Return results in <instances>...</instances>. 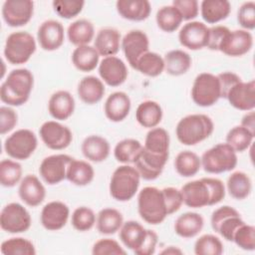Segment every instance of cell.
Listing matches in <instances>:
<instances>
[{
    "instance_id": "obj_1",
    "label": "cell",
    "mask_w": 255,
    "mask_h": 255,
    "mask_svg": "<svg viewBox=\"0 0 255 255\" xmlns=\"http://www.w3.org/2000/svg\"><path fill=\"white\" fill-rule=\"evenodd\" d=\"M34 76L28 69L11 71L0 87V100L11 107H20L30 98Z\"/></svg>"
},
{
    "instance_id": "obj_2",
    "label": "cell",
    "mask_w": 255,
    "mask_h": 255,
    "mask_svg": "<svg viewBox=\"0 0 255 255\" xmlns=\"http://www.w3.org/2000/svg\"><path fill=\"white\" fill-rule=\"evenodd\" d=\"M120 239L123 244L136 255H151L157 244V234L145 229L139 222L128 220L120 229Z\"/></svg>"
},
{
    "instance_id": "obj_3",
    "label": "cell",
    "mask_w": 255,
    "mask_h": 255,
    "mask_svg": "<svg viewBox=\"0 0 255 255\" xmlns=\"http://www.w3.org/2000/svg\"><path fill=\"white\" fill-rule=\"evenodd\" d=\"M213 130L214 124L207 115L192 114L177 123L175 133L180 143L195 145L208 138Z\"/></svg>"
},
{
    "instance_id": "obj_4",
    "label": "cell",
    "mask_w": 255,
    "mask_h": 255,
    "mask_svg": "<svg viewBox=\"0 0 255 255\" xmlns=\"http://www.w3.org/2000/svg\"><path fill=\"white\" fill-rule=\"evenodd\" d=\"M137 211L146 223L160 224L168 216L162 190L154 186L143 187L137 195Z\"/></svg>"
},
{
    "instance_id": "obj_5",
    "label": "cell",
    "mask_w": 255,
    "mask_h": 255,
    "mask_svg": "<svg viewBox=\"0 0 255 255\" xmlns=\"http://www.w3.org/2000/svg\"><path fill=\"white\" fill-rule=\"evenodd\" d=\"M140 175L135 167L124 164L115 169L110 181V194L118 201L130 200L138 190Z\"/></svg>"
},
{
    "instance_id": "obj_6",
    "label": "cell",
    "mask_w": 255,
    "mask_h": 255,
    "mask_svg": "<svg viewBox=\"0 0 255 255\" xmlns=\"http://www.w3.org/2000/svg\"><path fill=\"white\" fill-rule=\"evenodd\" d=\"M200 160L204 171L218 174L230 171L236 167L237 154L229 144L221 142L205 150Z\"/></svg>"
},
{
    "instance_id": "obj_7",
    "label": "cell",
    "mask_w": 255,
    "mask_h": 255,
    "mask_svg": "<svg viewBox=\"0 0 255 255\" xmlns=\"http://www.w3.org/2000/svg\"><path fill=\"white\" fill-rule=\"evenodd\" d=\"M36 51V41L34 37L26 31L11 33L5 42L4 56L12 65H22L27 63Z\"/></svg>"
},
{
    "instance_id": "obj_8",
    "label": "cell",
    "mask_w": 255,
    "mask_h": 255,
    "mask_svg": "<svg viewBox=\"0 0 255 255\" xmlns=\"http://www.w3.org/2000/svg\"><path fill=\"white\" fill-rule=\"evenodd\" d=\"M192 101L199 107L213 106L221 98L220 83L217 75L201 73L194 79L191 88Z\"/></svg>"
},
{
    "instance_id": "obj_9",
    "label": "cell",
    "mask_w": 255,
    "mask_h": 255,
    "mask_svg": "<svg viewBox=\"0 0 255 255\" xmlns=\"http://www.w3.org/2000/svg\"><path fill=\"white\" fill-rule=\"evenodd\" d=\"M37 145L36 134L31 129L20 128L5 139L4 150L11 158L25 160L34 153Z\"/></svg>"
},
{
    "instance_id": "obj_10",
    "label": "cell",
    "mask_w": 255,
    "mask_h": 255,
    "mask_svg": "<svg viewBox=\"0 0 255 255\" xmlns=\"http://www.w3.org/2000/svg\"><path fill=\"white\" fill-rule=\"evenodd\" d=\"M32 219L29 211L18 202L5 205L0 213L1 229L12 234L26 232L31 227Z\"/></svg>"
},
{
    "instance_id": "obj_11",
    "label": "cell",
    "mask_w": 255,
    "mask_h": 255,
    "mask_svg": "<svg viewBox=\"0 0 255 255\" xmlns=\"http://www.w3.org/2000/svg\"><path fill=\"white\" fill-rule=\"evenodd\" d=\"M210 223L215 232L227 241H232L235 231L244 221L236 209L229 205H223L212 212Z\"/></svg>"
},
{
    "instance_id": "obj_12",
    "label": "cell",
    "mask_w": 255,
    "mask_h": 255,
    "mask_svg": "<svg viewBox=\"0 0 255 255\" xmlns=\"http://www.w3.org/2000/svg\"><path fill=\"white\" fill-rule=\"evenodd\" d=\"M183 203L191 208L214 205L213 195L206 177L185 183L180 189Z\"/></svg>"
},
{
    "instance_id": "obj_13",
    "label": "cell",
    "mask_w": 255,
    "mask_h": 255,
    "mask_svg": "<svg viewBox=\"0 0 255 255\" xmlns=\"http://www.w3.org/2000/svg\"><path fill=\"white\" fill-rule=\"evenodd\" d=\"M39 134L45 145L53 150L65 149L73 140L71 129L56 121L45 122L39 129Z\"/></svg>"
},
{
    "instance_id": "obj_14",
    "label": "cell",
    "mask_w": 255,
    "mask_h": 255,
    "mask_svg": "<svg viewBox=\"0 0 255 255\" xmlns=\"http://www.w3.org/2000/svg\"><path fill=\"white\" fill-rule=\"evenodd\" d=\"M73 159L68 154L59 153L45 157L39 166L42 179L49 185L58 184L67 178V169Z\"/></svg>"
},
{
    "instance_id": "obj_15",
    "label": "cell",
    "mask_w": 255,
    "mask_h": 255,
    "mask_svg": "<svg viewBox=\"0 0 255 255\" xmlns=\"http://www.w3.org/2000/svg\"><path fill=\"white\" fill-rule=\"evenodd\" d=\"M34 13L31 0H7L2 6V17L10 27H21L29 23Z\"/></svg>"
},
{
    "instance_id": "obj_16",
    "label": "cell",
    "mask_w": 255,
    "mask_h": 255,
    "mask_svg": "<svg viewBox=\"0 0 255 255\" xmlns=\"http://www.w3.org/2000/svg\"><path fill=\"white\" fill-rule=\"evenodd\" d=\"M121 47L131 68H135L138 59L148 52L149 40L141 30H130L122 39Z\"/></svg>"
},
{
    "instance_id": "obj_17",
    "label": "cell",
    "mask_w": 255,
    "mask_h": 255,
    "mask_svg": "<svg viewBox=\"0 0 255 255\" xmlns=\"http://www.w3.org/2000/svg\"><path fill=\"white\" fill-rule=\"evenodd\" d=\"M209 28L202 22L191 21L183 25L178 33L179 43L189 50H200L208 43Z\"/></svg>"
},
{
    "instance_id": "obj_18",
    "label": "cell",
    "mask_w": 255,
    "mask_h": 255,
    "mask_svg": "<svg viewBox=\"0 0 255 255\" xmlns=\"http://www.w3.org/2000/svg\"><path fill=\"white\" fill-rule=\"evenodd\" d=\"M253 46V37L249 31L240 29L229 31L222 40L219 51L229 57H241Z\"/></svg>"
},
{
    "instance_id": "obj_19",
    "label": "cell",
    "mask_w": 255,
    "mask_h": 255,
    "mask_svg": "<svg viewBox=\"0 0 255 255\" xmlns=\"http://www.w3.org/2000/svg\"><path fill=\"white\" fill-rule=\"evenodd\" d=\"M226 100L229 104L239 110L250 112L255 108V82H239L235 84L227 93Z\"/></svg>"
},
{
    "instance_id": "obj_20",
    "label": "cell",
    "mask_w": 255,
    "mask_h": 255,
    "mask_svg": "<svg viewBox=\"0 0 255 255\" xmlns=\"http://www.w3.org/2000/svg\"><path fill=\"white\" fill-rule=\"evenodd\" d=\"M70 215V209L67 204L62 201H51L44 205L41 211L40 220L43 227L50 231L62 229Z\"/></svg>"
},
{
    "instance_id": "obj_21",
    "label": "cell",
    "mask_w": 255,
    "mask_h": 255,
    "mask_svg": "<svg viewBox=\"0 0 255 255\" xmlns=\"http://www.w3.org/2000/svg\"><path fill=\"white\" fill-rule=\"evenodd\" d=\"M99 74L102 80L111 87H119L128 78V72L124 61L116 56L105 57L99 64Z\"/></svg>"
},
{
    "instance_id": "obj_22",
    "label": "cell",
    "mask_w": 255,
    "mask_h": 255,
    "mask_svg": "<svg viewBox=\"0 0 255 255\" xmlns=\"http://www.w3.org/2000/svg\"><path fill=\"white\" fill-rule=\"evenodd\" d=\"M64 26L57 20H46L38 28L37 39L40 47L45 51L59 49L65 39Z\"/></svg>"
},
{
    "instance_id": "obj_23",
    "label": "cell",
    "mask_w": 255,
    "mask_h": 255,
    "mask_svg": "<svg viewBox=\"0 0 255 255\" xmlns=\"http://www.w3.org/2000/svg\"><path fill=\"white\" fill-rule=\"evenodd\" d=\"M20 199L31 207L40 205L46 196V189L40 179L34 174H27L24 176L18 188Z\"/></svg>"
},
{
    "instance_id": "obj_24",
    "label": "cell",
    "mask_w": 255,
    "mask_h": 255,
    "mask_svg": "<svg viewBox=\"0 0 255 255\" xmlns=\"http://www.w3.org/2000/svg\"><path fill=\"white\" fill-rule=\"evenodd\" d=\"M130 107L131 103L128 94L125 92H115L107 98L104 112L111 122L120 123L128 116Z\"/></svg>"
},
{
    "instance_id": "obj_25",
    "label": "cell",
    "mask_w": 255,
    "mask_h": 255,
    "mask_svg": "<svg viewBox=\"0 0 255 255\" xmlns=\"http://www.w3.org/2000/svg\"><path fill=\"white\" fill-rule=\"evenodd\" d=\"M48 111L55 120H68L75 111V99L68 91H57L49 99Z\"/></svg>"
},
{
    "instance_id": "obj_26",
    "label": "cell",
    "mask_w": 255,
    "mask_h": 255,
    "mask_svg": "<svg viewBox=\"0 0 255 255\" xmlns=\"http://www.w3.org/2000/svg\"><path fill=\"white\" fill-rule=\"evenodd\" d=\"M169 141V134L164 128H153L146 133L142 147L144 151L151 155L168 159Z\"/></svg>"
},
{
    "instance_id": "obj_27",
    "label": "cell",
    "mask_w": 255,
    "mask_h": 255,
    "mask_svg": "<svg viewBox=\"0 0 255 255\" xmlns=\"http://www.w3.org/2000/svg\"><path fill=\"white\" fill-rule=\"evenodd\" d=\"M120 16L129 21H143L148 18L151 6L147 0H119L116 3Z\"/></svg>"
},
{
    "instance_id": "obj_28",
    "label": "cell",
    "mask_w": 255,
    "mask_h": 255,
    "mask_svg": "<svg viewBox=\"0 0 255 255\" xmlns=\"http://www.w3.org/2000/svg\"><path fill=\"white\" fill-rule=\"evenodd\" d=\"M121 33L115 28L101 29L95 38L94 47L100 56L111 57L115 56L121 48Z\"/></svg>"
},
{
    "instance_id": "obj_29",
    "label": "cell",
    "mask_w": 255,
    "mask_h": 255,
    "mask_svg": "<svg viewBox=\"0 0 255 255\" xmlns=\"http://www.w3.org/2000/svg\"><path fill=\"white\" fill-rule=\"evenodd\" d=\"M166 162V158L151 155L144 151L142 147L138 158L134 162V167L141 178L145 180H154L161 174Z\"/></svg>"
},
{
    "instance_id": "obj_30",
    "label": "cell",
    "mask_w": 255,
    "mask_h": 255,
    "mask_svg": "<svg viewBox=\"0 0 255 255\" xmlns=\"http://www.w3.org/2000/svg\"><path fill=\"white\" fill-rule=\"evenodd\" d=\"M106 89L102 80L95 76L84 77L78 85L77 93L81 101L87 105H95L99 103L104 95Z\"/></svg>"
},
{
    "instance_id": "obj_31",
    "label": "cell",
    "mask_w": 255,
    "mask_h": 255,
    "mask_svg": "<svg viewBox=\"0 0 255 255\" xmlns=\"http://www.w3.org/2000/svg\"><path fill=\"white\" fill-rule=\"evenodd\" d=\"M81 149L87 159L93 162H102L110 155L111 146L105 137L92 134L83 140Z\"/></svg>"
},
{
    "instance_id": "obj_32",
    "label": "cell",
    "mask_w": 255,
    "mask_h": 255,
    "mask_svg": "<svg viewBox=\"0 0 255 255\" xmlns=\"http://www.w3.org/2000/svg\"><path fill=\"white\" fill-rule=\"evenodd\" d=\"M204 219L196 212H185L177 217L174 223L175 233L182 238H192L203 228Z\"/></svg>"
},
{
    "instance_id": "obj_33",
    "label": "cell",
    "mask_w": 255,
    "mask_h": 255,
    "mask_svg": "<svg viewBox=\"0 0 255 255\" xmlns=\"http://www.w3.org/2000/svg\"><path fill=\"white\" fill-rule=\"evenodd\" d=\"M231 11V4L227 0H203L200 4L202 19L208 24H216L226 19Z\"/></svg>"
},
{
    "instance_id": "obj_34",
    "label": "cell",
    "mask_w": 255,
    "mask_h": 255,
    "mask_svg": "<svg viewBox=\"0 0 255 255\" xmlns=\"http://www.w3.org/2000/svg\"><path fill=\"white\" fill-rule=\"evenodd\" d=\"M162 119V109L154 101H144L138 105L135 111V120L143 128H156Z\"/></svg>"
},
{
    "instance_id": "obj_35",
    "label": "cell",
    "mask_w": 255,
    "mask_h": 255,
    "mask_svg": "<svg viewBox=\"0 0 255 255\" xmlns=\"http://www.w3.org/2000/svg\"><path fill=\"white\" fill-rule=\"evenodd\" d=\"M164 71L171 76H181L188 72L191 67V57L183 50L175 49L168 51L164 57Z\"/></svg>"
},
{
    "instance_id": "obj_36",
    "label": "cell",
    "mask_w": 255,
    "mask_h": 255,
    "mask_svg": "<svg viewBox=\"0 0 255 255\" xmlns=\"http://www.w3.org/2000/svg\"><path fill=\"white\" fill-rule=\"evenodd\" d=\"M95 177V170L93 166L85 160L73 158L67 169V178L71 183L78 186H85L90 184Z\"/></svg>"
},
{
    "instance_id": "obj_37",
    "label": "cell",
    "mask_w": 255,
    "mask_h": 255,
    "mask_svg": "<svg viewBox=\"0 0 255 255\" xmlns=\"http://www.w3.org/2000/svg\"><path fill=\"white\" fill-rule=\"evenodd\" d=\"M67 36L70 43L77 47L88 45L95 36L94 25L87 19L76 20L69 25Z\"/></svg>"
},
{
    "instance_id": "obj_38",
    "label": "cell",
    "mask_w": 255,
    "mask_h": 255,
    "mask_svg": "<svg viewBox=\"0 0 255 255\" xmlns=\"http://www.w3.org/2000/svg\"><path fill=\"white\" fill-rule=\"evenodd\" d=\"M100 55L95 47L85 45L77 47L72 54V62L81 72H92L99 65Z\"/></svg>"
},
{
    "instance_id": "obj_39",
    "label": "cell",
    "mask_w": 255,
    "mask_h": 255,
    "mask_svg": "<svg viewBox=\"0 0 255 255\" xmlns=\"http://www.w3.org/2000/svg\"><path fill=\"white\" fill-rule=\"evenodd\" d=\"M97 229L101 234L111 235L119 231L124 223L122 213L115 208H104L97 216Z\"/></svg>"
},
{
    "instance_id": "obj_40",
    "label": "cell",
    "mask_w": 255,
    "mask_h": 255,
    "mask_svg": "<svg viewBox=\"0 0 255 255\" xmlns=\"http://www.w3.org/2000/svg\"><path fill=\"white\" fill-rule=\"evenodd\" d=\"M226 187L231 197L237 200H242L247 198L251 193L252 182L245 172L235 171L229 175Z\"/></svg>"
},
{
    "instance_id": "obj_41",
    "label": "cell",
    "mask_w": 255,
    "mask_h": 255,
    "mask_svg": "<svg viewBox=\"0 0 255 255\" xmlns=\"http://www.w3.org/2000/svg\"><path fill=\"white\" fill-rule=\"evenodd\" d=\"M142 150L140 141L134 138H125L119 141L114 148V155L119 162L134 163Z\"/></svg>"
},
{
    "instance_id": "obj_42",
    "label": "cell",
    "mask_w": 255,
    "mask_h": 255,
    "mask_svg": "<svg viewBox=\"0 0 255 255\" xmlns=\"http://www.w3.org/2000/svg\"><path fill=\"white\" fill-rule=\"evenodd\" d=\"M176 172L183 177L194 176L201 168L200 157L191 150L180 151L174 159Z\"/></svg>"
},
{
    "instance_id": "obj_43",
    "label": "cell",
    "mask_w": 255,
    "mask_h": 255,
    "mask_svg": "<svg viewBox=\"0 0 255 255\" xmlns=\"http://www.w3.org/2000/svg\"><path fill=\"white\" fill-rule=\"evenodd\" d=\"M155 20L159 29L167 33L177 30L183 21L179 11L172 5L159 8L156 12Z\"/></svg>"
},
{
    "instance_id": "obj_44",
    "label": "cell",
    "mask_w": 255,
    "mask_h": 255,
    "mask_svg": "<svg viewBox=\"0 0 255 255\" xmlns=\"http://www.w3.org/2000/svg\"><path fill=\"white\" fill-rule=\"evenodd\" d=\"M136 71L147 77H157L164 71L163 58L154 52H146L137 61Z\"/></svg>"
},
{
    "instance_id": "obj_45",
    "label": "cell",
    "mask_w": 255,
    "mask_h": 255,
    "mask_svg": "<svg viewBox=\"0 0 255 255\" xmlns=\"http://www.w3.org/2000/svg\"><path fill=\"white\" fill-rule=\"evenodd\" d=\"M254 133L242 126L232 128L226 135V143L229 144L236 152L246 150L252 143Z\"/></svg>"
},
{
    "instance_id": "obj_46",
    "label": "cell",
    "mask_w": 255,
    "mask_h": 255,
    "mask_svg": "<svg viewBox=\"0 0 255 255\" xmlns=\"http://www.w3.org/2000/svg\"><path fill=\"white\" fill-rule=\"evenodd\" d=\"M22 179V166L12 159L0 162V183L4 187H13Z\"/></svg>"
},
{
    "instance_id": "obj_47",
    "label": "cell",
    "mask_w": 255,
    "mask_h": 255,
    "mask_svg": "<svg viewBox=\"0 0 255 255\" xmlns=\"http://www.w3.org/2000/svg\"><path fill=\"white\" fill-rule=\"evenodd\" d=\"M1 252L4 255H35L36 249L32 241L23 237H12L2 242Z\"/></svg>"
},
{
    "instance_id": "obj_48",
    "label": "cell",
    "mask_w": 255,
    "mask_h": 255,
    "mask_svg": "<svg viewBox=\"0 0 255 255\" xmlns=\"http://www.w3.org/2000/svg\"><path fill=\"white\" fill-rule=\"evenodd\" d=\"M194 253L196 255H220L223 253V244L215 235L204 234L195 241Z\"/></svg>"
},
{
    "instance_id": "obj_49",
    "label": "cell",
    "mask_w": 255,
    "mask_h": 255,
    "mask_svg": "<svg viewBox=\"0 0 255 255\" xmlns=\"http://www.w3.org/2000/svg\"><path fill=\"white\" fill-rule=\"evenodd\" d=\"M97 218L95 212L87 206H80L76 208L72 214V226L80 232L89 231L96 224Z\"/></svg>"
},
{
    "instance_id": "obj_50",
    "label": "cell",
    "mask_w": 255,
    "mask_h": 255,
    "mask_svg": "<svg viewBox=\"0 0 255 255\" xmlns=\"http://www.w3.org/2000/svg\"><path fill=\"white\" fill-rule=\"evenodd\" d=\"M232 242L243 250L253 251L255 249V227L244 222L235 231Z\"/></svg>"
},
{
    "instance_id": "obj_51",
    "label": "cell",
    "mask_w": 255,
    "mask_h": 255,
    "mask_svg": "<svg viewBox=\"0 0 255 255\" xmlns=\"http://www.w3.org/2000/svg\"><path fill=\"white\" fill-rule=\"evenodd\" d=\"M52 5L58 16L64 19H72L82 12L85 2L80 0H55Z\"/></svg>"
},
{
    "instance_id": "obj_52",
    "label": "cell",
    "mask_w": 255,
    "mask_h": 255,
    "mask_svg": "<svg viewBox=\"0 0 255 255\" xmlns=\"http://www.w3.org/2000/svg\"><path fill=\"white\" fill-rule=\"evenodd\" d=\"M127 252L120 243L111 238H103L95 242L92 248L94 255H125Z\"/></svg>"
},
{
    "instance_id": "obj_53",
    "label": "cell",
    "mask_w": 255,
    "mask_h": 255,
    "mask_svg": "<svg viewBox=\"0 0 255 255\" xmlns=\"http://www.w3.org/2000/svg\"><path fill=\"white\" fill-rule=\"evenodd\" d=\"M237 21L243 30L249 31L255 28V3L253 1L245 2L240 6Z\"/></svg>"
},
{
    "instance_id": "obj_54",
    "label": "cell",
    "mask_w": 255,
    "mask_h": 255,
    "mask_svg": "<svg viewBox=\"0 0 255 255\" xmlns=\"http://www.w3.org/2000/svg\"><path fill=\"white\" fill-rule=\"evenodd\" d=\"M161 190H162L163 197L165 200L168 215L179 210V208L181 207V205L183 203L180 189L169 186V187H164Z\"/></svg>"
},
{
    "instance_id": "obj_55",
    "label": "cell",
    "mask_w": 255,
    "mask_h": 255,
    "mask_svg": "<svg viewBox=\"0 0 255 255\" xmlns=\"http://www.w3.org/2000/svg\"><path fill=\"white\" fill-rule=\"evenodd\" d=\"M172 6L179 11L182 19L185 21L194 19L199 12L198 2L196 0H173Z\"/></svg>"
},
{
    "instance_id": "obj_56",
    "label": "cell",
    "mask_w": 255,
    "mask_h": 255,
    "mask_svg": "<svg viewBox=\"0 0 255 255\" xmlns=\"http://www.w3.org/2000/svg\"><path fill=\"white\" fill-rule=\"evenodd\" d=\"M18 123L17 113L9 106L0 108V132L5 134L11 131Z\"/></svg>"
},
{
    "instance_id": "obj_57",
    "label": "cell",
    "mask_w": 255,
    "mask_h": 255,
    "mask_svg": "<svg viewBox=\"0 0 255 255\" xmlns=\"http://www.w3.org/2000/svg\"><path fill=\"white\" fill-rule=\"evenodd\" d=\"M229 31L230 30L227 27L222 25H217L209 28V37L206 47L211 51H219L220 44Z\"/></svg>"
},
{
    "instance_id": "obj_58",
    "label": "cell",
    "mask_w": 255,
    "mask_h": 255,
    "mask_svg": "<svg viewBox=\"0 0 255 255\" xmlns=\"http://www.w3.org/2000/svg\"><path fill=\"white\" fill-rule=\"evenodd\" d=\"M217 78L220 83V89H221V98L226 99L227 93L229 90L237 83L241 82V78L233 73V72H223L217 75Z\"/></svg>"
},
{
    "instance_id": "obj_59",
    "label": "cell",
    "mask_w": 255,
    "mask_h": 255,
    "mask_svg": "<svg viewBox=\"0 0 255 255\" xmlns=\"http://www.w3.org/2000/svg\"><path fill=\"white\" fill-rule=\"evenodd\" d=\"M240 126L244 127L251 132L255 133V114L253 111H250L242 118Z\"/></svg>"
},
{
    "instance_id": "obj_60",
    "label": "cell",
    "mask_w": 255,
    "mask_h": 255,
    "mask_svg": "<svg viewBox=\"0 0 255 255\" xmlns=\"http://www.w3.org/2000/svg\"><path fill=\"white\" fill-rule=\"evenodd\" d=\"M161 254H182V251L174 246H169L161 251Z\"/></svg>"
}]
</instances>
